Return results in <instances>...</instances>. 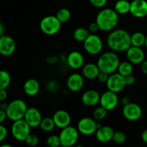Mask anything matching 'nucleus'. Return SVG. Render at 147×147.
Instances as JSON below:
<instances>
[{"instance_id":"cd10ccee","label":"nucleus","mask_w":147,"mask_h":147,"mask_svg":"<svg viewBox=\"0 0 147 147\" xmlns=\"http://www.w3.org/2000/svg\"><path fill=\"white\" fill-rule=\"evenodd\" d=\"M39 127L42 131L45 132H50L54 129L55 127H56V125L53 118L47 117V118H42Z\"/></svg>"},{"instance_id":"393cba45","label":"nucleus","mask_w":147,"mask_h":147,"mask_svg":"<svg viewBox=\"0 0 147 147\" xmlns=\"http://www.w3.org/2000/svg\"><path fill=\"white\" fill-rule=\"evenodd\" d=\"M146 37V35H145L142 32H135L133 34L131 35V46L139 48H142V46H145Z\"/></svg>"},{"instance_id":"5701e85b","label":"nucleus","mask_w":147,"mask_h":147,"mask_svg":"<svg viewBox=\"0 0 147 147\" xmlns=\"http://www.w3.org/2000/svg\"><path fill=\"white\" fill-rule=\"evenodd\" d=\"M24 91L28 96H34L37 95L40 90V84L38 81L35 79H29L24 82Z\"/></svg>"},{"instance_id":"79ce46f5","label":"nucleus","mask_w":147,"mask_h":147,"mask_svg":"<svg viewBox=\"0 0 147 147\" xmlns=\"http://www.w3.org/2000/svg\"><path fill=\"white\" fill-rule=\"evenodd\" d=\"M121 101V104L123 105V106H125V105H128V104H129L130 102H131L130 98L128 97H123Z\"/></svg>"},{"instance_id":"f8f14e48","label":"nucleus","mask_w":147,"mask_h":147,"mask_svg":"<svg viewBox=\"0 0 147 147\" xmlns=\"http://www.w3.org/2000/svg\"><path fill=\"white\" fill-rule=\"evenodd\" d=\"M123 115L129 121H137L142 118V109L140 105L135 102H130L123 108Z\"/></svg>"},{"instance_id":"58836bf2","label":"nucleus","mask_w":147,"mask_h":147,"mask_svg":"<svg viewBox=\"0 0 147 147\" xmlns=\"http://www.w3.org/2000/svg\"><path fill=\"white\" fill-rule=\"evenodd\" d=\"M125 79H126V83L127 86H131V85L134 84V83L136 82V78L132 74L126 76Z\"/></svg>"},{"instance_id":"7c9ffc66","label":"nucleus","mask_w":147,"mask_h":147,"mask_svg":"<svg viewBox=\"0 0 147 147\" xmlns=\"http://www.w3.org/2000/svg\"><path fill=\"white\" fill-rule=\"evenodd\" d=\"M108 110L102 106H99L96 108L93 111V118L96 120H103L107 115Z\"/></svg>"},{"instance_id":"e433bc0d","label":"nucleus","mask_w":147,"mask_h":147,"mask_svg":"<svg viewBox=\"0 0 147 147\" xmlns=\"http://www.w3.org/2000/svg\"><path fill=\"white\" fill-rule=\"evenodd\" d=\"M110 74H109L106 73V72H103V71H100V74H99L98 76V79L100 82L101 83H107L108 80H109V78Z\"/></svg>"},{"instance_id":"c03bdc74","label":"nucleus","mask_w":147,"mask_h":147,"mask_svg":"<svg viewBox=\"0 0 147 147\" xmlns=\"http://www.w3.org/2000/svg\"><path fill=\"white\" fill-rule=\"evenodd\" d=\"M142 139L145 144H147V129H145L142 133Z\"/></svg>"},{"instance_id":"72a5a7b5","label":"nucleus","mask_w":147,"mask_h":147,"mask_svg":"<svg viewBox=\"0 0 147 147\" xmlns=\"http://www.w3.org/2000/svg\"><path fill=\"white\" fill-rule=\"evenodd\" d=\"M25 143L27 146L30 147H34L39 144V138L35 134L30 133L27 139L25 140Z\"/></svg>"},{"instance_id":"09e8293b","label":"nucleus","mask_w":147,"mask_h":147,"mask_svg":"<svg viewBox=\"0 0 147 147\" xmlns=\"http://www.w3.org/2000/svg\"><path fill=\"white\" fill-rule=\"evenodd\" d=\"M145 46H146V48H147V35L146 37V41H145Z\"/></svg>"},{"instance_id":"f3484780","label":"nucleus","mask_w":147,"mask_h":147,"mask_svg":"<svg viewBox=\"0 0 147 147\" xmlns=\"http://www.w3.org/2000/svg\"><path fill=\"white\" fill-rule=\"evenodd\" d=\"M24 120L31 128H37L40 126L42 118L38 109L35 108H27Z\"/></svg>"},{"instance_id":"ddd939ff","label":"nucleus","mask_w":147,"mask_h":147,"mask_svg":"<svg viewBox=\"0 0 147 147\" xmlns=\"http://www.w3.org/2000/svg\"><path fill=\"white\" fill-rule=\"evenodd\" d=\"M16 43L14 39L9 35L0 36V53L4 56H9L14 53Z\"/></svg>"},{"instance_id":"c85d7f7f","label":"nucleus","mask_w":147,"mask_h":147,"mask_svg":"<svg viewBox=\"0 0 147 147\" xmlns=\"http://www.w3.org/2000/svg\"><path fill=\"white\" fill-rule=\"evenodd\" d=\"M11 82V76L7 71H0V89H7Z\"/></svg>"},{"instance_id":"a18cd8bd","label":"nucleus","mask_w":147,"mask_h":147,"mask_svg":"<svg viewBox=\"0 0 147 147\" xmlns=\"http://www.w3.org/2000/svg\"><path fill=\"white\" fill-rule=\"evenodd\" d=\"M8 105H9V104H7L6 102H2L1 104H0V110H1L6 111V110H7V108H8Z\"/></svg>"},{"instance_id":"603ef678","label":"nucleus","mask_w":147,"mask_h":147,"mask_svg":"<svg viewBox=\"0 0 147 147\" xmlns=\"http://www.w3.org/2000/svg\"><path fill=\"white\" fill-rule=\"evenodd\" d=\"M131 1H134V0H131Z\"/></svg>"},{"instance_id":"473e14b6","label":"nucleus","mask_w":147,"mask_h":147,"mask_svg":"<svg viewBox=\"0 0 147 147\" xmlns=\"http://www.w3.org/2000/svg\"><path fill=\"white\" fill-rule=\"evenodd\" d=\"M126 140V135L125 134V133H123V131H116L114 133V135L113 137V141L115 143L118 144H123L125 142V141Z\"/></svg>"},{"instance_id":"f257e3e1","label":"nucleus","mask_w":147,"mask_h":147,"mask_svg":"<svg viewBox=\"0 0 147 147\" xmlns=\"http://www.w3.org/2000/svg\"><path fill=\"white\" fill-rule=\"evenodd\" d=\"M107 46L113 52H126L131 46V35L123 29L113 30L111 32L106 40Z\"/></svg>"},{"instance_id":"423d86ee","label":"nucleus","mask_w":147,"mask_h":147,"mask_svg":"<svg viewBox=\"0 0 147 147\" xmlns=\"http://www.w3.org/2000/svg\"><path fill=\"white\" fill-rule=\"evenodd\" d=\"M31 127L24 119L13 122L11 127V135L14 139L19 141H25L30 134Z\"/></svg>"},{"instance_id":"a211bd4d","label":"nucleus","mask_w":147,"mask_h":147,"mask_svg":"<svg viewBox=\"0 0 147 147\" xmlns=\"http://www.w3.org/2000/svg\"><path fill=\"white\" fill-rule=\"evenodd\" d=\"M53 118L54 120L56 127L61 129L69 126L71 122L70 115L67 111L63 110H59L56 111L53 115Z\"/></svg>"},{"instance_id":"ea45409f","label":"nucleus","mask_w":147,"mask_h":147,"mask_svg":"<svg viewBox=\"0 0 147 147\" xmlns=\"http://www.w3.org/2000/svg\"><path fill=\"white\" fill-rule=\"evenodd\" d=\"M7 92L6 89H0V100L4 102L7 98Z\"/></svg>"},{"instance_id":"a19ab883","label":"nucleus","mask_w":147,"mask_h":147,"mask_svg":"<svg viewBox=\"0 0 147 147\" xmlns=\"http://www.w3.org/2000/svg\"><path fill=\"white\" fill-rule=\"evenodd\" d=\"M6 118H7V115L6 111L0 110V123L2 124L6 120Z\"/></svg>"},{"instance_id":"4be33fe9","label":"nucleus","mask_w":147,"mask_h":147,"mask_svg":"<svg viewBox=\"0 0 147 147\" xmlns=\"http://www.w3.org/2000/svg\"><path fill=\"white\" fill-rule=\"evenodd\" d=\"M100 70L97 63H88L84 65L82 69L83 76L87 79H95L98 78Z\"/></svg>"},{"instance_id":"aec40b11","label":"nucleus","mask_w":147,"mask_h":147,"mask_svg":"<svg viewBox=\"0 0 147 147\" xmlns=\"http://www.w3.org/2000/svg\"><path fill=\"white\" fill-rule=\"evenodd\" d=\"M67 63L71 69H75V70L79 69L83 67L84 57L81 53L77 50H74V51L70 52L67 55Z\"/></svg>"},{"instance_id":"4c0bfd02","label":"nucleus","mask_w":147,"mask_h":147,"mask_svg":"<svg viewBox=\"0 0 147 147\" xmlns=\"http://www.w3.org/2000/svg\"><path fill=\"white\" fill-rule=\"evenodd\" d=\"M100 30L98 25L97 23L95 22H92L89 24L88 27V30L90 33V34H96L98 30Z\"/></svg>"},{"instance_id":"9b49d317","label":"nucleus","mask_w":147,"mask_h":147,"mask_svg":"<svg viewBox=\"0 0 147 147\" xmlns=\"http://www.w3.org/2000/svg\"><path fill=\"white\" fill-rule=\"evenodd\" d=\"M119 104V97L117 93L111 91H106L100 95V105L108 111L116 109Z\"/></svg>"},{"instance_id":"c756f323","label":"nucleus","mask_w":147,"mask_h":147,"mask_svg":"<svg viewBox=\"0 0 147 147\" xmlns=\"http://www.w3.org/2000/svg\"><path fill=\"white\" fill-rule=\"evenodd\" d=\"M56 17L61 23H65L70 20L71 17V13L70 10L66 8H62L58 10L56 14Z\"/></svg>"},{"instance_id":"bb28decb","label":"nucleus","mask_w":147,"mask_h":147,"mask_svg":"<svg viewBox=\"0 0 147 147\" xmlns=\"http://www.w3.org/2000/svg\"><path fill=\"white\" fill-rule=\"evenodd\" d=\"M90 34L89 30L85 27H78L73 32V37L78 42H84Z\"/></svg>"},{"instance_id":"b1692460","label":"nucleus","mask_w":147,"mask_h":147,"mask_svg":"<svg viewBox=\"0 0 147 147\" xmlns=\"http://www.w3.org/2000/svg\"><path fill=\"white\" fill-rule=\"evenodd\" d=\"M131 2L129 0H118L114 5V10L119 14H126L130 12Z\"/></svg>"},{"instance_id":"f03ea898","label":"nucleus","mask_w":147,"mask_h":147,"mask_svg":"<svg viewBox=\"0 0 147 147\" xmlns=\"http://www.w3.org/2000/svg\"><path fill=\"white\" fill-rule=\"evenodd\" d=\"M119 14L114 9L106 8L98 13L96 22L98 25L100 30L104 32L113 31L119 23Z\"/></svg>"},{"instance_id":"f704fd0d","label":"nucleus","mask_w":147,"mask_h":147,"mask_svg":"<svg viewBox=\"0 0 147 147\" xmlns=\"http://www.w3.org/2000/svg\"><path fill=\"white\" fill-rule=\"evenodd\" d=\"M90 4L96 8H102L105 7L108 0H89Z\"/></svg>"},{"instance_id":"dca6fc26","label":"nucleus","mask_w":147,"mask_h":147,"mask_svg":"<svg viewBox=\"0 0 147 147\" xmlns=\"http://www.w3.org/2000/svg\"><path fill=\"white\" fill-rule=\"evenodd\" d=\"M66 84L71 92H79L83 89L84 85V76L78 73L72 74L67 78Z\"/></svg>"},{"instance_id":"1a4fd4ad","label":"nucleus","mask_w":147,"mask_h":147,"mask_svg":"<svg viewBox=\"0 0 147 147\" xmlns=\"http://www.w3.org/2000/svg\"><path fill=\"white\" fill-rule=\"evenodd\" d=\"M83 47L88 53L95 56L99 54L103 50V41L96 34H90L88 37L83 42Z\"/></svg>"},{"instance_id":"864d4df0","label":"nucleus","mask_w":147,"mask_h":147,"mask_svg":"<svg viewBox=\"0 0 147 147\" xmlns=\"http://www.w3.org/2000/svg\"><path fill=\"white\" fill-rule=\"evenodd\" d=\"M146 147H147V146H146Z\"/></svg>"},{"instance_id":"8fccbe9b","label":"nucleus","mask_w":147,"mask_h":147,"mask_svg":"<svg viewBox=\"0 0 147 147\" xmlns=\"http://www.w3.org/2000/svg\"><path fill=\"white\" fill-rule=\"evenodd\" d=\"M75 147H85V146L83 145H76Z\"/></svg>"},{"instance_id":"49530a36","label":"nucleus","mask_w":147,"mask_h":147,"mask_svg":"<svg viewBox=\"0 0 147 147\" xmlns=\"http://www.w3.org/2000/svg\"><path fill=\"white\" fill-rule=\"evenodd\" d=\"M4 26L2 23H0V36L4 35Z\"/></svg>"},{"instance_id":"6ab92c4d","label":"nucleus","mask_w":147,"mask_h":147,"mask_svg":"<svg viewBox=\"0 0 147 147\" xmlns=\"http://www.w3.org/2000/svg\"><path fill=\"white\" fill-rule=\"evenodd\" d=\"M100 95L98 91L95 89H89L83 94L81 101L83 105L88 107H93L100 103Z\"/></svg>"},{"instance_id":"20e7f679","label":"nucleus","mask_w":147,"mask_h":147,"mask_svg":"<svg viewBox=\"0 0 147 147\" xmlns=\"http://www.w3.org/2000/svg\"><path fill=\"white\" fill-rule=\"evenodd\" d=\"M27 110V104L24 100L20 99H14L9 103L6 110L7 118L13 122L24 119Z\"/></svg>"},{"instance_id":"de8ad7c7","label":"nucleus","mask_w":147,"mask_h":147,"mask_svg":"<svg viewBox=\"0 0 147 147\" xmlns=\"http://www.w3.org/2000/svg\"><path fill=\"white\" fill-rule=\"evenodd\" d=\"M0 147H13V146H11V144H1L0 146Z\"/></svg>"},{"instance_id":"412c9836","label":"nucleus","mask_w":147,"mask_h":147,"mask_svg":"<svg viewBox=\"0 0 147 147\" xmlns=\"http://www.w3.org/2000/svg\"><path fill=\"white\" fill-rule=\"evenodd\" d=\"M114 130L109 125H102L96 131V139L101 143H107L113 140Z\"/></svg>"},{"instance_id":"3c124183","label":"nucleus","mask_w":147,"mask_h":147,"mask_svg":"<svg viewBox=\"0 0 147 147\" xmlns=\"http://www.w3.org/2000/svg\"><path fill=\"white\" fill-rule=\"evenodd\" d=\"M60 147H67V146H60Z\"/></svg>"},{"instance_id":"37998d69","label":"nucleus","mask_w":147,"mask_h":147,"mask_svg":"<svg viewBox=\"0 0 147 147\" xmlns=\"http://www.w3.org/2000/svg\"><path fill=\"white\" fill-rule=\"evenodd\" d=\"M142 71L144 74H147V60H144L142 63Z\"/></svg>"},{"instance_id":"2eb2a0df","label":"nucleus","mask_w":147,"mask_h":147,"mask_svg":"<svg viewBox=\"0 0 147 147\" xmlns=\"http://www.w3.org/2000/svg\"><path fill=\"white\" fill-rule=\"evenodd\" d=\"M128 61L132 64H142L145 60V53L142 48L131 46L126 50Z\"/></svg>"},{"instance_id":"a878e982","label":"nucleus","mask_w":147,"mask_h":147,"mask_svg":"<svg viewBox=\"0 0 147 147\" xmlns=\"http://www.w3.org/2000/svg\"><path fill=\"white\" fill-rule=\"evenodd\" d=\"M133 70V64L128 61H123L120 63L117 71L118 73L126 77V76L132 74Z\"/></svg>"},{"instance_id":"9d476101","label":"nucleus","mask_w":147,"mask_h":147,"mask_svg":"<svg viewBox=\"0 0 147 147\" xmlns=\"http://www.w3.org/2000/svg\"><path fill=\"white\" fill-rule=\"evenodd\" d=\"M126 86L127 85H126L125 77L119 73H113L110 74L109 80L106 83L108 90L111 91L115 93H119L123 91Z\"/></svg>"},{"instance_id":"7ed1b4c3","label":"nucleus","mask_w":147,"mask_h":147,"mask_svg":"<svg viewBox=\"0 0 147 147\" xmlns=\"http://www.w3.org/2000/svg\"><path fill=\"white\" fill-rule=\"evenodd\" d=\"M120 60L116 52H105L99 56L97 61V65L100 71L106 72L109 74L116 73L118 70Z\"/></svg>"},{"instance_id":"0eeeda50","label":"nucleus","mask_w":147,"mask_h":147,"mask_svg":"<svg viewBox=\"0 0 147 147\" xmlns=\"http://www.w3.org/2000/svg\"><path fill=\"white\" fill-rule=\"evenodd\" d=\"M62 146L72 147L75 146L78 140L79 131L78 128L69 125L62 129L59 134Z\"/></svg>"},{"instance_id":"39448f33","label":"nucleus","mask_w":147,"mask_h":147,"mask_svg":"<svg viewBox=\"0 0 147 147\" xmlns=\"http://www.w3.org/2000/svg\"><path fill=\"white\" fill-rule=\"evenodd\" d=\"M62 23L56 16L47 15L42 19L40 23L41 31L47 35H55L60 31Z\"/></svg>"},{"instance_id":"4468645a","label":"nucleus","mask_w":147,"mask_h":147,"mask_svg":"<svg viewBox=\"0 0 147 147\" xmlns=\"http://www.w3.org/2000/svg\"><path fill=\"white\" fill-rule=\"evenodd\" d=\"M130 13L136 18H144L147 16V1L134 0L131 2Z\"/></svg>"},{"instance_id":"2f4dec72","label":"nucleus","mask_w":147,"mask_h":147,"mask_svg":"<svg viewBox=\"0 0 147 147\" xmlns=\"http://www.w3.org/2000/svg\"><path fill=\"white\" fill-rule=\"evenodd\" d=\"M47 145L48 147H60L61 146V142L59 135H51L47 138Z\"/></svg>"},{"instance_id":"c9c22d12","label":"nucleus","mask_w":147,"mask_h":147,"mask_svg":"<svg viewBox=\"0 0 147 147\" xmlns=\"http://www.w3.org/2000/svg\"><path fill=\"white\" fill-rule=\"evenodd\" d=\"M8 135V131L7 128L4 125H0V141H3L6 139Z\"/></svg>"},{"instance_id":"6e6552de","label":"nucleus","mask_w":147,"mask_h":147,"mask_svg":"<svg viewBox=\"0 0 147 147\" xmlns=\"http://www.w3.org/2000/svg\"><path fill=\"white\" fill-rule=\"evenodd\" d=\"M102 125L96 122V120L91 118L86 117L83 118L78 121L77 128L79 133L84 135H90L96 133V131Z\"/></svg>"}]
</instances>
